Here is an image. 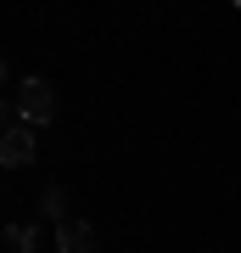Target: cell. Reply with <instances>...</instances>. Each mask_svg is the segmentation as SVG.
Returning <instances> with one entry per match:
<instances>
[{"label": "cell", "mask_w": 241, "mask_h": 253, "mask_svg": "<svg viewBox=\"0 0 241 253\" xmlns=\"http://www.w3.org/2000/svg\"><path fill=\"white\" fill-rule=\"evenodd\" d=\"M11 253H39V225H6Z\"/></svg>", "instance_id": "5"}, {"label": "cell", "mask_w": 241, "mask_h": 253, "mask_svg": "<svg viewBox=\"0 0 241 253\" xmlns=\"http://www.w3.org/2000/svg\"><path fill=\"white\" fill-rule=\"evenodd\" d=\"M39 214L51 219V225H62V219H73V214H68V191H62V186H51V191L39 197Z\"/></svg>", "instance_id": "4"}, {"label": "cell", "mask_w": 241, "mask_h": 253, "mask_svg": "<svg viewBox=\"0 0 241 253\" xmlns=\"http://www.w3.org/2000/svg\"><path fill=\"white\" fill-rule=\"evenodd\" d=\"M51 118H56V84L39 79V73H28L17 90L6 96V129H11V124H23V129H45Z\"/></svg>", "instance_id": "1"}, {"label": "cell", "mask_w": 241, "mask_h": 253, "mask_svg": "<svg viewBox=\"0 0 241 253\" xmlns=\"http://www.w3.org/2000/svg\"><path fill=\"white\" fill-rule=\"evenodd\" d=\"M56 253H96V225H90V219H62V225H56Z\"/></svg>", "instance_id": "3"}, {"label": "cell", "mask_w": 241, "mask_h": 253, "mask_svg": "<svg viewBox=\"0 0 241 253\" xmlns=\"http://www.w3.org/2000/svg\"><path fill=\"white\" fill-rule=\"evenodd\" d=\"M34 158H39V141H34V129L11 124L6 135H0V163H6V169H28Z\"/></svg>", "instance_id": "2"}]
</instances>
